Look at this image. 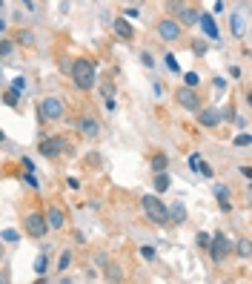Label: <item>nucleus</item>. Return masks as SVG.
<instances>
[{
    "label": "nucleus",
    "instance_id": "f257e3e1",
    "mask_svg": "<svg viewBox=\"0 0 252 284\" xmlns=\"http://www.w3.org/2000/svg\"><path fill=\"white\" fill-rule=\"evenodd\" d=\"M95 72H98V63L92 61V58H78V61H72V80L75 86L81 89V92H89V89H95Z\"/></svg>",
    "mask_w": 252,
    "mask_h": 284
},
{
    "label": "nucleus",
    "instance_id": "f03ea898",
    "mask_svg": "<svg viewBox=\"0 0 252 284\" xmlns=\"http://www.w3.org/2000/svg\"><path fill=\"white\" fill-rule=\"evenodd\" d=\"M141 207H144V215H146V218H149L152 224H158V227H169V224H172L169 204H163L158 193H152V196H144V198H141Z\"/></svg>",
    "mask_w": 252,
    "mask_h": 284
},
{
    "label": "nucleus",
    "instance_id": "7ed1b4c3",
    "mask_svg": "<svg viewBox=\"0 0 252 284\" xmlns=\"http://www.w3.org/2000/svg\"><path fill=\"white\" fill-rule=\"evenodd\" d=\"M207 253H209V261H212V264H224L229 256H235V241L229 239L226 232L218 230L215 235H212V247H209Z\"/></svg>",
    "mask_w": 252,
    "mask_h": 284
},
{
    "label": "nucleus",
    "instance_id": "20e7f679",
    "mask_svg": "<svg viewBox=\"0 0 252 284\" xmlns=\"http://www.w3.org/2000/svg\"><path fill=\"white\" fill-rule=\"evenodd\" d=\"M49 230H52V227H49V218H46V213H40V210H32V213L23 215V232H26L29 239L40 241Z\"/></svg>",
    "mask_w": 252,
    "mask_h": 284
},
{
    "label": "nucleus",
    "instance_id": "39448f33",
    "mask_svg": "<svg viewBox=\"0 0 252 284\" xmlns=\"http://www.w3.org/2000/svg\"><path fill=\"white\" fill-rule=\"evenodd\" d=\"M66 115V107H63L60 98H43L37 104V118H40V124H54V121H60Z\"/></svg>",
    "mask_w": 252,
    "mask_h": 284
},
{
    "label": "nucleus",
    "instance_id": "423d86ee",
    "mask_svg": "<svg viewBox=\"0 0 252 284\" xmlns=\"http://www.w3.org/2000/svg\"><path fill=\"white\" fill-rule=\"evenodd\" d=\"M180 35H183V23L178 18L166 15L163 20H158V37H161L163 43H178Z\"/></svg>",
    "mask_w": 252,
    "mask_h": 284
},
{
    "label": "nucleus",
    "instance_id": "0eeeda50",
    "mask_svg": "<svg viewBox=\"0 0 252 284\" xmlns=\"http://www.w3.org/2000/svg\"><path fill=\"white\" fill-rule=\"evenodd\" d=\"M63 150H69V141L63 138V135H49L43 141L37 144V152L43 155V158H57Z\"/></svg>",
    "mask_w": 252,
    "mask_h": 284
},
{
    "label": "nucleus",
    "instance_id": "6e6552de",
    "mask_svg": "<svg viewBox=\"0 0 252 284\" xmlns=\"http://www.w3.org/2000/svg\"><path fill=\"white\" fill-rule=\"evenodd\" d=\"M175 101H178L183 109H189V112H198V109L204 107V104H201V95L195 92V86H186V83L175 89Z\"/></svg>",
    "mask_w": 252,
    "mask_h": 284
},
{
    "label": "nucleus",
    "instance_id": "1a4fd4ad",
    "mask_svg": "<svg viewBox=\"0 0 252 284\" xmlns=\"http://www.w3.org/2000/svg\"><path fill=\"white\" fill-rule=\"evenodd\" d=\"M78 135H83V138H100V121L95 115H89V112H83L78 118Z\"/></svg>",
    "mask_w": 252,
    "mask_h": 284
},
{
    "label": "nucleus",
    "instance_id": "9d476101",
    "mask_svg": "<svg viewBox=\"0 0 252 284\" xmlns=\"http://www.w3.org/2000/svg\"><path fill=\"white\" fill-rule=\"evenodd\" d=\"M195 115H198V124L204 126V129H215V126L224 121V112L215 109V107H201Z\"/></svg>",
    "mask_w": 252,
    "mask_h": 284
},
{
    "label": "nucleus",
    "instance_id": "9b49d317",
    "mask_svg": "<svg viewBox=\"0 0 252 284\" xmlns=\"http://www.w3.org/2000/svg\"><path fill=\"white\" fill-rule=\"evenodd\" d=\"M112 32H115L120 40H135V26H132V20L126 18V15L112 20Z\"/></svg>",
    "mask_w": 252,
    "mask_h": 284
},
{
    "label": "nucleus",
    "instance_id": "f8f14e48",
    "mask_svg": "<svg viewBox=\"0 0 252 284\" xmlns=\"http://www.w3.org/2000/svg\"><path fill=\"white\" fill-rule=\"evenodd\" d=\"M46 218H49V227H52V230H66V213H63L57 204H52L46 210Z\"/></svg>",
    "mask_w": 252,
    "mask_h": 284
},
{
    "label": "nucleus",
    "instance_id": "ddd939ff",
    "mask_svg": "<svg viewBox=\"0 0 252 284\" xmlns=\"http://www.w3.org/2000/svg\"><path fill=\"white\" fill-rule=\"evenodd\" d=\"M215 198H218V207H221L224 213H229V210H232V193H229V186L215 184Z\"/></svg>",
    "mask_w": 252,
    "mask_h": 284
},
{
    "label": "nucleus",
    "instance_id": "4468645a",
    "mask_svg": "<svg viewBox=\"0 0 252 284\" xmlns=\"http://www.w3.org/2000/svg\"><path fill=\"white\" fill-rule=\"evenodd\" d=\"M178 20L183 23V29H189V26H198L201 23V12L195 9V6H186V9L178 15Z\"/></svg>",
    "mask_w": 252,
    "mask_h": 284
},
{
    "label": "nucleus",
    "instance_id": "2eb2a0df",
    "mask_svg": "<svg viewBox=\"0 0 252 284\" xmlns=\"http://www.w3.org/2000/svg\"><path fill=\"white\" fill-rule=\"evenodd\" d=\"M229 29H232L235 37L246 35V18H243V12H232V18H229Z\"/></svg>",
    "mask_w": 252,
    "mask_h": 284
},
{
    "label": "nucleus",
    "instance_id": "dca6fc26",
    "mask_svg": "<svg viewBox=\"0 0 252 284\" xmlns=\"http://www.w3.org/2000/svg\"><path fill=\"white\" fill-rule=\"evenodd\" d=\"M198 26L204 29V35H207L209 40H218V26H215V18H212V15H207V12H204Z\"/></svg>",
    "mask_w": 252,
    "mask_h": 284
},
{
    "label": "nucleus",
    "instance_id": "f3484780",
    "mask_svg": "<svg viewBox=\"0 0 252 284\" xmlns=\"http://www.w3.org/2000/svg\"><path fill=\"white\" fill-rule=\"evenodd\" d=\"M169 215H172V224L180 227V224L186 221V207L180 204V201H175V204H169Z\"/></svg>",
    "mask_w": 252,
    "mask_h": 284
},
{
    "label": "nucleus",
    "instance_id": "a211bd4d",
    "mask_svg": "<svg viewBox=\"0 0 252 284\" xmlns=\"http://www.w3.org/2000/svg\"><path fill=\"white\" fill-rule=\"evenodd\" d=\"M103 278H106V281H123V267L109 261V264L103 267Z\"/></svg>",
    "mask_w": 252,
    "mask_h": 284
},
{
    "label": "nucleus",
    "instance_id": "6ab92c4d",
    "mask_svg": "<svg viewBox=\"0 0 252 284\" xmlns=\"http://www.w3.org/2000/svg\"><path fill=\"white\" fill-rule=\"evenodd\" d=\"M152 186H155V193H158V196H163V193H166V190L172 186V178L166 175V172H155V181H152Z\"/></svg>",
    "mask_w": 252,
    "mask_h": 284
},
{
    "label": "nucleus",
    "instance_id": "aec40b11",
    "mask_svg": "<svg viewBox=\"0 0 252 284\" xmlns=\"http://www.w3.org/2000/svg\"><path fill=\"white\" fill-rule=\"evenodd\" d=\"M186 6H189L186 0H163V9H166V15H172V18H178Z\"/></svg>",
    "mask_w": 252,
    "mask_h": 284
},
{
    "label": "nucleus",
    "instance_id": "412c9836",
    "mask_svg": "<svg viewBox=\"0 0 252 284\" xmlns=\"http://www.w3.org/2000/svg\"><path fill=\"white\" fill-rule=\"evenodd\" d=\"M235 256L238 258H252V239H238L235 241Z\"/></svg>",
    "mask_w": 252,
    "mask_h": 284
},
{
    "label": "nucleus",
    "instance_id": "4be33fe9",
    "mask_svg": "<svg viewBox=\"0 0 252 284\" xmlns=\"http://www.w3.org/2000/svg\"><path fill=\"white\" fill-rule=\"evenodd\" d=\"M46 270H49V253H40V256L35 258V273H37V281H43V275H46Z\"/></svg>",
    "mask_w": 252,
    "mask_h": 284
},
{
    "label": "nucleus",
    "instance_id": "5701e85b",
    "mask_svg": "<svg viewBox=\"0 0 252 284\" xmlns=\"http://www.w3.org/2000/svg\"><path fill=\"white\" fill-rule=\"evenodd\" d=\"M149 167H152V172H166V167H169V158H166L163 152H158V155H152Z\"/></svg>",
    "mask_w": 252,
    "mask_h": 284
},
{
    "label": "nucleus",
    "instance_id": "b1692460",
    "mask_svg": "<svg viewBox=\"0 0 252 284\" xmlns=\"http://www.w3.org/2000/svg\"><path fill=\"white\" fill-rule=\"evenodd\" d=\"M72 261H75V253H72V250H63V253H60V261H57V270H60V273H66V270L72 267Z\"/></svg>",
    "mask_w": 252,
    "mask_h": 284
},
{
    "label": "nucleus",
    "instance_id": "393cba45",
    "mask_svg": "<svg viewBox=\"0 0 252 284\" xmlns=\"http://www.w3.org/2000/svg\"><path fill=\"white\" fill-rule=\"evenodd\" d=\"M18 43L26 46V49H32V46H35V32H29V29H20V32H18Z\"/></svg>",
    "mask_w": 252,
    "mask_h": 284
},
{
    "label": "nucleus",
    "instance_id": "a878e982",
    "mask_svg": "<svg viewBox=\"0 0 252 284\" xmlns=\"http://www.w3.org/2000/svg\"><path fill=\"white\" fill-rule=\"evenodd\" d=\"M189 49H192V55H198V58H204V55L209 52V43L204 40V37H198V40H192V46H189Z\"/></svg>",
    "mask_w": 252,
    "mask_h": 284
},
{
    "label": "nucleus",
    "instance_id": "bb28decb",
    "mask_svg": "<svg viewBox=\"0 0 252 284\" xmlns=\"http://www.w3.org/2000/svg\"><path fill=\"white\" fill-rule=\"evenodd\" d=\"M195 244H198L201 250H209L212 247V235H209V232H198V235H195Z\"/></svg>",
    "mask_w": 252,
    "mask_h": 284
},
{
    "label": "nucleus",
    "instance_id": "cd10ccee",
    "mask_svg": "<svg viewBox=\"0 0 252 284\" xmlns=\"http://www.w3.org/2000/svg\"><path fill=\"white\" fill-rule=\"evenodd\" d=\"M9 89H12V92H18L20 98H23V92H26V78H23V75H20V78H15Z\"/></svg>",
    "mask_w": 252,
    "mask_h": 284
},
{
    "label": "nucleus",
    "instance_id": "c85d7f7f",
    "mask_svg": "<svg viewBox=\"0 0 252 284\" xmlns=\"http://www.w3.org/2000/svg\"><path fill=\"white\" fill-rule=\"evenodd\" d=\"M12 52H15V40L3 37V40H0V55H3V58H9Z\"/></svg>",
    "mask_w": 252,
    "mask_h": 284
},
{
    "label": "nucleus",
    "instance_id": "c756f323",
    "mask_svg": "<svg viewBox=\"0 0 252 284\" xmlns=\"http://www.w3.org/2000/svg\"><path fill=\"white\" fill-rule=\"evenodd\" d=\"M18 101H20L18 92H12V89H6V92H3V104H6V107H18Z\"/></svg>",
    "mask_w": 252,
    "mask_h": 284
},
{
    "label": "nucleus",
    "instance_id": "7c9ffc66",
    "mask_svg": "<svg viewBox=\"0 0 252 284\" xmlns=\"http://www.w3.org/2000/svg\"><path fill=\"white\" fill-rule=\"evenodd\" d=\"M235 147H252V135L249 132H241V135H235L232 138Z\"/></svg>",
    "mask_w": 252,
    "mask_h": 284
},
{
    "label": "nucleus",
    "instance_id": "2f4dec72",
    "mask_svg": "<svg viewBox=\"0 0 252 284\" xmlns=\"http://www.w3.org/2000/svg\"><path fill=\"white\" fill-rule=\"evenodd\" d=\"M20 181H26V184L32 186V190H37V186H40V181H37V178H35V172H32V169H26V172L20 175Z\"/></svg>",
    "mask_w": 252,
    "mask_h": 284
},
{
    "label": "nucleus",
    "instance_id": "473e14b6",
    "mask_svg": "<svg viewBox=\"0 0 252 284\" xmlns=\"http://www.w3.org/2000/svg\"><path fill=\"white\" fill-rule=\"evenodd\" d=\"M141 256H144L146 261H155V258H158V253H155L152 244H144V247H141Z\"/></svg>",
    "mask_w": 252,
    "mask_h": 284
},
{
    "label": "nucleus",
    "instance_id": "72a5a7b5",
    "mask_svg": "<svg viewBox=\"0 0 252 284\" xmlns=\"http://www.w3.org/2000/svg\"><path fill=\"white\" fill-rule=\"evenodd\" d=\"M100 95H103V98H115V83H112V80H106V83L100 86Z\"/></svg>",
    "mask_w": 252,
    "mask_h": 284
},
{
    "label": "nucleus",
    "instance_id": "f704fd0d",
    "mask_svg": "<svg viewBox=\"0 0 252 284\" xmlns=\"http://www.w3.org/2000/svg\"><path fill=\"white\" fill-rule=\"evenodd\" d=\"M163 61H166V69L169 72H180V66H178V58H175V55H166V58H163Z\"/></svg>",
    "mask_w": 252,
    "mask_h": 284
},
{
    "label": "nucleus",
    "instance_id": "c9c22d12",
    "mask_svg": "<svg viewBox=\"0 0 252 284\" xmlns=\"http://www.w3.org/2000/svg\"><path fill=\"white\" fill-rule=\"evenodd\" d=\"M183 83H186V86H198L201 78L195 75V72H186V75H183Z\"/></svg>",
    "mask_w": 252,
    "mask_h": 284
},
{
    "label": "nucleus",
    "instance_id": "e433bc0d",
    "mask_svg": "<svg viewBox=\"0 0 252 284\" xmlns=\"http://www.w3.org/2000/svg\"><path fill=\"white\" fill-rule=\"evenodd\" d=\"M189 169H192V172H198V169H201V155H198V152H192V155H189Z\"/></svg>",
    "mask_w": 252,
    "mask_h": 284
},
{
    "label": "nucleus",
    "instance_id": "4c0bfd02",
    "mask_svg": "<svg viewBox=\"0 0 252 284\" xmlns=\"http://www.w3.org/2000/svg\"><path fill=\"white\" fill-rule=\"evenodd\" d=\"M198 172H201V175H204V178H215V169L209 167L207 161H201V169H198Z\"/></svg>",
    "mask_w": 252,
    "mask_h": 284
},
{
    "label": "nucleus",
    "instance_id": "58836bf2",
    "mask_svg": "<svg viewBox=\"0 0 252 284\" xmlns=\"http://www.w3.org/2000/svg\"><path fill=\"white\" fill-rule=\"evenodd\" d=\"M141 63H144L146 69H155V58H152L149 52H144V55H141Z\"/></svg>",
    "mask_w": 252,
    "mask_h": 284
},
{
    "label": "nucleus",
    "instance_id": "ea45409f",
    "mask_svg": "<svg viewBox=\"0 0 252 284\" xmlns=\"http://www.w3.org/2000/svg\"><path fill=\"white\" fill-rule=\"evenodd\" d=\"M20 232L18 230H3V241H18Z\"/></svg>",
    "mask_w": 252,
    "mask_h": 284
},
{
    "label": "nucleus",
    "instance_id": "a19ab883",
    "mask_svg": "<svg viewBox=\"0 0 252 284\" xmlns=\"http://www.w3.org/2000/svg\"><path fill=\"white\" fill-rule=\"evenodd\" d=\"M221 112H224V121H235V107L232 104H229L226 109H221Z\"/></svg>",
    "mask_w": 252,
    "mask_h": 284
},
{
    "label": "nucleus",
    "instance_id": "79ce46f5",
    "mask_svg": "<svg viewBox=\"0 0 252 284\" xmlns=\"http://www.w3.org/2000/svg\"><path fill=\"white\" fill-rule=\"evenodd\" d=\"M123 15H126L129 20H138V18H141V12H138V9H126Z\"/></svg>",
    "mask_w": 252,
    "mask_h": 284
},
{
    "label": "nucleus",
    "instance_id": "37998d69",
    "mask_svg": "<svg viewBox=\"0 0 252 284\" xmlns=\"http://www.w3.org/2000/svg\"><path fill=\"white\" fill-rule=\"evenodd\" d=\"M212 86H215V89H218V92H224V86H226V80H224V78H215V80H212Z\"/></svg>",
    "mask_w": 252,
    "mask_h": 284
},
{
    "label": "nucleus",
    "instance_id": "c03bdc74",
    "mask_svg": "<svg viewBox=\"0 0 252 284\" xmlns=\"http://www.w3.org/2000/svg\"><path fill=\"white\" fill-rule=\"evenodd\" d=\"M241 175L246 178V181H252V167H246V164H243V167H241Z\"/></svg>",
    "mask_w": 252,
    "mask_h": 284
},
{
    "label": "nucleus",
    "instance_id": "a18cd8bd",
    "mask_svg": "<svg viewBox=\"0 0 252 284\" xmlns=\"http://www.w3.org/2000/svg\"><path fill=\"white\" fill-rule=\"evenodd\" d=\"M152 92H155V95H158V98H161V95H163V83H161V80H158V83H152Z\"/></svg>",
    "mask_w": 252,
    "mask_h": 284
},
{
    "label": "nucleus",
    "instance_id": "49530a36",
    "mask_svg": "<svg viewBox=\"0 0 252 284\" xmlns=\"http://www.w3.org/2000/svg\"><path fill=\"white\" fill-rule=\"evenodd\" d=\"M115 109H117L115 98H106V112H115Z\"/></svg>",
    "mask_w": 252,
    "mask_h": 284
},
{
    "label": "nucleus",
    "instance_id": "de8ad7c7",
    "mask_svg": "<svg viewBox=\"0 0 252 284\" xmlns=\"http://www.w3.org/2000/svg\"><path fill=\"white\" fill-rule=\"evenodd\" d=\"M246 207H252V181L246 184Z\"/></svg>",
    "mask_w": 252,
    "mask_h": 284
},
{
    "label": "nucleus",
    "instance_id": "09e8293b",
    "mask_svg": "<svg viewBox=\"0 0 252 284\" xmlns=\"http://www.w3.org/2000/svg\"><path fill=\"white\" fill-rule=\"evenodd\" d=\"M69 190H81V181L78 178H69Z\"/></svg>",
    "mask_w": 252,
    "mask_h": 284
},
{
    "label": "nucleus",
    "instance_id": "8fccbe9b",
    "mask_svg": "<svg viewBox=\"0 0 252 284\" xmlns=\"http://www.w3.org/2000/svg\"><path fill=\"white\" fill-rule=\"evenodd\" d=\"M20 3H26L29 9H35V3H32V0H20Z\"/></svg>",
    "mask_w": 252,
    "mask_h": 284
},
{
    "label": "nucleus",
    "instance_id": "3c124183",
    "mask_svg": "<svg viewBox=\"0 0 252 284\" xmlns=\"http://www.w3.org/2000/svg\"><path fill=\"white\" fill-rule=\"evenodd\" d=\"M246 104H249V107H252V92H246Z\"/></svg>",
    "mask_w": 252,
    "mask_h": 284
}]
</instances>
